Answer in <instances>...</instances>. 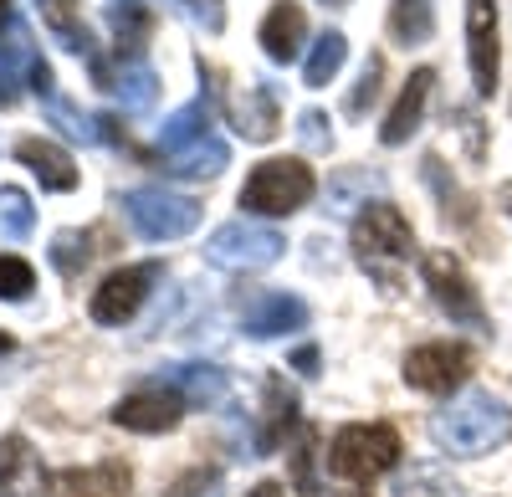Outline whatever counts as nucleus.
Instances as JSON below:
<instances>
[{
    "label": "nucleus",
    "mask_w": 512,
    "mask_h": 497,
    "mask_svg": "<svg viewBox=\"0 0 512 497\" xmlns=\"http://www.w3.org/2000/svg\"><path fill=\"white\" fill-rule=\"evenodd\" d=\"M507 436H512V405L497 400L492 390H466L441 416H431V441L446 457H487Z\"/></svg>",
    "instance_id": "nucleus-1"
},
{
    "label": "nucleus",
    "mask_w": 512,
    "mask_h": 497,
    "mask_svg": "<svg viewBox=\"0 0 512 497\" xmlns=\"http://www.w3.org/2000/svg\"><path fill=\"white\" fill-rule=\"evenodd\" d=\"M410 252H415V231L390 200H369L354 216V262L384 293H400V267L410 262Z\"/></svg>",
    "instance_id": "nucleus-2"
},
{
    "label": "nucleus",
    "mask_w": 512,
    "mask_h": 497,
    "mask_svg": "<svg viewBox=\"0 0 512 497\" xmlns=\"http://www.w3.org/2000/svg\"><path fill=\"white\" fill-rule=\"evenodd\" d=\"M400 457H405L400 431L390 421H369V426H344V431L333 436L328 467H333V477H344L354 487H369L374 477L395 472Z\"/></svg>",
    "instance_id": "nucleus-3"
},
{
    "label": "nucleus",
    "mask_w": 512,
    "mask_h": 497,
    "mask_svg": "<svg viewBox=\"0 0 512 497\" xmlns=\"http://www.w3.org/2000/svg\"><path fill=\"white\" fill-rule=\"evenodd\" d=\"M318 180L303 159H262L241 185V205L256 216H292L313 200Z\"/></svg>",
    "instance_id": "nucleus-4"
},
{
    "label": "nucleus",
    "mask_w": 512,
    "mask_h": 497,
    "mask_svg": "<svg viewBox=\"0 0 512 497\" xmlns=\"http://www.w3.org/2000/svg\"><path fill=\"white\" fill-rule=\"evenodd\" d=\"M123 211L144 241H180L200 226V200L169 185H139L123 195Z\"/></svg>",
    "instance_id": "nucleus-5"
},
{
    "label": "nucleus",
    "mask_w": 512,
    "mask_h": 497,
    "mask_svg": "<svg viewBox=\"0 0 512 497\" xmlns=\"http://www.w3.org/2000/svg\"><path fill=\"white\" fill-rule=\"evenodd\" d=\"M282 252H287V236L277 226H262V221H226L205 241V262L226 267V272H262Z\"/></svg>",
    "instance_id": "nucleus-6"
},
{
    "label": "nucleus",
    "mask_w": 512,
    "mask_h": 497,
    "mask_svg": "<svg viewBox=\"0 0 512 497\" xmlns=\"http://www.w3.org/2000/svg\"><path fill=\"white\" fill-rule=\"evenodd\" d=\"M159 277H164V262H139V267H118V272H108L103 287L93 293V303H88L93 323H103V328H123L128 318H139V308L149 303V293H154V282H159Z\"/></svg>",
    "instance_id": "nucleus-7"
},
{
    "label": "nucleus",
    "mask_w": 512,
    "mask_h": 497,
    "mask_svg": "<svg viewBox=\"0 0 512 497\" xmlns=\"http://www.w3.org/2000/svg\"><path fill=\"white\" fill-rule=\"evenodd\" d=\"M420 272H425V287H431L436 308H441L451 323H466V328H487V308H482V298H477L472 277H466V267H461L451 252H425Z\"/></svg>",
    "instance_id": "nucleus-8"
},
{
    "label": "nucleus",
    "mask_w": 512,
    "mask_h": 497,
    "mask_svg": "<svg viewBox=\"0 0 512 497\" xmlns=\"http://www.w3.org/2000/svg\"><path fill=\"white\" fill-rule=\"evenodd\" d=\"M477 369V354L466 344H420L405 354V385L425 395H451Z\"/></svg>",
    "instance_id": "nucleus-9"
},
{
    "label": "nucleus",
    "mask_w": 512,
    "mask_h": 497,
    "mask_svg": "<svg viewBox=\"0 0 512 497\" xmlns=\"http://www.w3.org/2000/svg\"><path fill=\"white\" fill-rule=\"evenodd\" d=\"M185 416V400L169 390V385H144L134 395H123L113 405V426L123 431H139V436H159V431H175Z\"/></svg>",
    "instance_id": "nucleus-10"
},
{
    "label": "nucleus",
    "mask_w": 512,
    "mask_h": 497,
    "mask_svg": "<svg viewBox=\"0 0 512 497\" xmlns=\"http://www.w3.org/2000/svg\"><path fill=\"white\" fill-rule=\"evenodd\" d=\"M466 62H472L477 98H492L497 88V0H466Z\"/></svg>",
    "instance_id": "nucleus-11"
},
{
    "label": "nucleus",
    "mask_w": 512,
    "mask_h": 497,
    "mask_svg": "<svg viewBox=\"0 0 512 497\" xmlns=\"http://www.w3.org/2000/svg\"><path fill=\"white\" fill-rule=\"evenodd\" d=\"M0 497H52V472L26 436L0 441Z\"/></svg>",
    "instance_id": "nucleus-12"
},
{
    "label": "nucleus",
    "mask_w": 512,
    "mask_h": 497,
    "mask_svg": "<svg viewBox=\"0 0 512 497\" xmlns=\"http://www.w3.org/2000/svg\"><path fill=\"white\" fill-rule=\"evenodd\" d=\"M241 323H246L251 339H282V334L308 328V303L292 298V293H256L241 308Z\"/></svg>",
    "instance_id": "nucleus-13"
},
{
    "label": "nucleus",
    "mask_w": 512,
    "mask_h": 497,
    "mask_svg": "<svg viewBox=\"0 0 512 497\" xmlns=\"http://www.w3.org/2000/svg\"><path fill=\"white\" fill-rule=\"evenodd\" d=\"M431 88H436V72L431 67H415L410 82H405V93L395 98V108L384 113V129H379V144H390L400 149L415 129H420V118H425V103H431Z\"/></svg>",
    "instance_id": "nucleus-14"
},
{
    "label": "nucleus",
    "mask_w": 512,
    "mask_h": 497,
    "mask_svg": "<svg viewBox=\"0 0 512 497\" xmlns=\"http://www.w3.org/2000/svg\"><path fill=\"white\" fill-rule=\"evenodd\" d=\"M292 426H297V395H292V385L282 375H272L267 390H262V431H256L251 451H256V457H267V451L287 446Z\"/></svg>",
    "instance_id": "nucleus-15"
},
{
    "label": "nucleus",
    "mask_w": 512,
    "mask_h": 497,
    "mask_svg": "<svg viewBox=\"0 0 512 497\" xmlns=\"http://www.w3.org/2000/svg\"><path fill=\"white\" fill-rule=\"evenodd\" d=\"M128 487H134V472H128V462H118V457L93 462V467H67L57 477L62 497H123Z\"/></svg>",
    "instance_id": "nucleus-16"
},
{
    "label": "nucleus",
    "mask_w": 512,
    "mask_h": 497,
    "mask_svg": "<svg viewBox=\"0 0 512 497\" xmlns=\"http://www.w3.org/2000/svg\"><path fill=\"white\" fill-rule=\"evenodd\" d=\"M159 385H169L185 405H216L226 395V369L221 364H205V359L169 364V369H159Z\"/></svg>",
    "instance_id": "nucleus-17"
},
{
    "label": "nucleus",
    "mask_w": 512,
    "mask_h": 497,
    "mask_svg": "<svg viewBox=\"0 0 512 497\" xmlns=\"http://www.w3.org/2000/svg\"><path fill=\"white\" fill-rule=\"evenodd\" d=\"M303 36H308V16L297 0H272V11L262 21V52L272 62H292L303 52Z\"/></svg>",
    "instance_id": "nucleus-18"
},
{
    "label": "nucleus",
    "mask_w": 512,
    "mask_h": 497,
    "mask_svg": "<svg viewBox=\"0 0 512 497\" xmlns=\"http://www.w3.org/2000/svg\"><path fill=\"white\" fill-rule=\"evenodd\" d=\"M16 159L26 164V170L41 180V190H77V164L67 149H57L52 139H21L16 144Z\"/></svg>",
    "instance_id": "nucleus-19"
},
{
    "label": "nucleus",
    "mask_w": 512,
    "mask_h": 497,
    "mask_svg": "<svg viewBox=\"0 0 512 497\" xmlns=\"http://www.w3.org/2000/svg\"><path fill=\"white\" fill-rule=\"evenodd\" d=\"M236 134L241 139H251V144H267V139H277V123H282V108H277V93L267 88V82H251L246 88V98L236 103Z\"/></svg>",
    "instance_id": "nucleus-20"
},
{
    "label": "nucleus",
    "mask_w": 512,
    "mask_h": 497,
    "mask_svg": "<svg viewBox=\"0 0 512 497\" xmlns=\"http://www.w3.org/2000/svg\"><path fill=\"white\" fill-rule=\"evenodd\" d=\"M31 62H36L31 31H26V21H16L0 36V108H11L21 98V77H31Z\"/></svg>",
    "instance_id": "nucleus-21"
},
{
    "label": "nucleus",
    "mask_w": 512,
    "mask_h": 497,
    "mask_svg": "<svg viewBox=\"0 0 512 497\" xmlns=\"http://www.w3.org/2000/svg\"><path fill=\"white\" fill-rule=\"evenodd\" d=\"M108 31H113V47L123 62H144L149 47V31H154V11L139 6V0H123V6H108Z\"/></svg>",
    "instance_id": "nucleus-22"
},
{
    "label": "nucleus",
    "mask_w": 512,
    "mask_h": 497,
    "mask_svg": "<svg viewBox=\"0 0 512 497\" xmlns=\"http://www.w3.org/2000/svg\"><path fill=\"white\" fill-rule=\"evenodd\" d=\"M226 164H231L226 139L210 134V139H200V144H190L180 154H169V175H180V180H216Z\"/></svg>",
    "instance_id": "nucleus-23"
},
{
    "label": "nucleus",
    "mask_w": 512,
    "mask_h": 497,
    "mask_svg": "<svg viewBox=\"0 0 512 497\" xmlns=\"http://www.w3.org/2000/svg\"><path fill=\"white\" fill-rule=\"evenodd\" d=\"M200 139H210V103H205V98L185 103L180 113H169L164 129H159V149H164V154H180V149H190V144H200Z\"/></svg>",
    "instance_id": "nucleus-24"
},
{
    "label": "nucleus",
    "mask_w": 512,
    "mask_h": 497,
    "mask_svg": "<svg viewBox=\"0 0 512 497\" xmlns=\"http://www.w3.org/2000/svg\"><path fill=\"white\" fill-rule=\"evenodd\" d=\"M41 21H47V31H52V36L62 41L67 52H77V57H93V52H98L72 0H41Z\"/></svg>",
    "instance_id": "nucleus-25"
},
{
    "label": "nucleus",
    "mask_w": 512,
    "mask_h": 497,
    "mask_svg": "<svg viewBox=\"0 0 512 497\" xmlns=\"http://www.w3.org/2000/svg\"><path fill=\"white\" fill-rule=\"evenodd\" d=\"M113 93H118L123 113H149L159 98V77L149 62H123V72L113 77Z\"/></svg>",
    "instance_id": "nucleus-26"
},
{
    "label": "nucleus",
    "mask_w": 512,
    "mask_h": 497,
    "mask_svg": "<svg viewBox=\"0 0 512 497\" xmlns=\"http://www.w3.org/2000/svg\"><path fill=\"white\" fill-rule=\"evenodd\" d=\"M436 31V6L431 0H395L390 6V36L400 47H420V41H431Z\"/></svg>",
    "instance_id": "nucleus-27"
},
{
    "label": "nucleus",
    "mask_w": 512,
    "mask_h": 497,
    "mask_svg": "<svg viewBox=\"0 0 512 497\" xmlns=\"http://www.w3.org/2000/svg\"><path fill=\"white\" fill-rule=\"evenodd\" d=\"M344 57H349V36L344 31H323L313 41V57L303 67V82H308V88H328V82L338 77V67H344Z\"/></svg>",
    "instance_id": "nucleus-28"
},
{
    "label": "nucleus",
    "mask_w": 512,
    "mask_h": 497,
    "mask_svg": "<svg viewBox=\"0 0 512 497\" xmlns=\"http://www.w3.org/2000/svg\"><path fill=\"white\" fill-rule=\"evenodd\" d=\"M93 262V231H77V226H67V231H57L52 236V267L72 282V277H82V267Z\"/></svg>",
    "instance_id": "nucleus-29"
},
{
    "label": "nucleus",
    "mask_w": 512,
    "mask_h": 497,
    "mask_svg": "<svg viewBox=\"0 0 512 497\" xmlns=\"http://www.w3.org/2000/svg\"><path fill=\"white\" fill-rule=\"evenodd\" d=\"M379 180L369 175V170H344V175H338V180H328V211L333 216H349V211H364V195L374 190Z\"/></svg>",
    "instance_id": "nucleus-30"
},
{
    "label": "nucleus",
    "mask_w": 512,
    "mask_h": 497,
    "mask_svg": "<svg viewBox=\"0 0 512 497\" xmlns=\"http://www.w3.org/2000/svg\"><path fill=\"white\" fill-rule=\"evenodd\" d=\"M0 226H6L11 241H26L36 231V211H31V195L21 185H0Z\"/></svg>",
    "instance_id": "nucleus-31"
},
{
    "label": "nucleus",
    "mask_w": 512,
    "mask_h": 497,
    "mask_svg": "<svg viewBox=\"0 0 512 497\" xmlns=\"http://www.w3.org/2000/svg\"><path fill=\"white\" fill-rule=\"evenodd\" d=\"M395 497H461L456 482L441 472V467H410L395 487Z\"/></svg>",
    "instance_id": "nucleus-32"
},
{
    "label": "nucleus",
    "mask_w": 512,
    "mask_h": 497,
    "mask_svg": "<svg viewBox=\"0 0 512 497\" xmlns=\"http://www.w3.org/2000/svg\"><path fill=\"white\" fill-rule=\"evenodd\" d=\"M47 118H52V129H62L67 139H82V144H98V118H82L67 98H52L47 103Z\"/></svg>",
    "instance_id": "nucleus-33"
},
{
    "label": "nucleus",
    "mask_w": 512,
    "mask_h": 497,
    "mask_svg": "<svg viewBox=\"0 0 512 497\" xmlns=\"http://www.w3.org/2000/svg\"><path fill=\"white\" fill-rule=\"evenodd\" d=\"M313 462H318V431H303V441L292 446V487L303 497H318V477H313Z\"/></svg>",
    "instance_id": "nucleus-34"
},
{
    "label": "nucleus",
    "mask_w": 512,
    "mask_h": 497,
    "mask_svg": "<svg viewBox=\"0 0 512 497\" xmlns=\"http://www.w3.org/2000/svg\"><path fill=\"white\" fill-rule=\"evenodd\" d=\"M31 287H36V272H31V262L26 257H0V298L6 303H21V298H31Z\"/></svg>",
    "instance_id": "nucleus-35"
},
{
    "label": "nucleus",
    "mask_w": 512,
    "mask_h": 497,
    "mask_svg": "<svg viewBox=\"0 0 512 497\" xmlns=\"http://www.w3.org/2000/svg\"><path fill=\"white\" fill-rule=\"evenodd\" d=\"M297 139H303V149H313V154H328L333 149V118L323 108L297 113Z\"/></svg>",
    "instance_id": "nucleus-36"
},
{
    "label": "nucleus",
    "mask_w": 512,
    "mask_h": 497,
    "mask_svg": "<svg viewBox=\"0 0 512 497\" xmlns=\"http://www.w3.org/2000/svg\"><path fill=\"white\" fill-rule=\"evenodd\" d=\"M379 77H384V57L374 52V57L364 62L359 82H354V93H349V113H354V118H364V113H369V103L379 98Z\"/></svg>",
    "instance_id": "nucleus-37"
},
{
    "label": "nucleus",
    "mask_w": 512,
    "mask_h": 497,
    "mask_svg": "<svg viewBox=\"0 0 512 497\" xmlns=\"http://www.w3.org/2000/svg\"><path fill=\"white\" fill-rule=\"evenodd\" d=\"M169 497H221V467H195L180 482H169Z\"/></svg>",
    "instance_id": "nucleus-38"
},
{
    "label": "nucleus",
    "mask_w": 512,
    "mask_h": 497,
    "mask_svg": "<svg viewBox=\"0 0 512 497\" xmlns=\"http://www.w3.org/2000/svg\"><path fill=\"white\" fill-rule=\"evenodd\" d=\"M180 6H185L205 31H221V26H226V6H221V0H180Z\"/></svg>",
    "instance_id": "nucleus-39"
},
{
    "label": "nucleus",
    "mask_w": 512,
    "mask_h": 497,
    "mask_svg": "<svg viewBox=\"0 0 512 497\" xmlns=\"http://www.w3.org/2000/svg\"><path fill=\"white\" fill-rule=\"evenodd\" d=\"M26 82L36 88V98H41V103H52V98H57V77H52L47 57H36V62H31V77H26Z\"/></svg>",
    "instance_id": "nucleus-40"
},
{
    "label": "nucleus",
    "mask_w": 512,
    "mask_h": 497,
    "mask_svg": "<svg viewBox=\"0 0 512 497\" xmlns=\"http://www.w3.org/2000/svg\"><path fill=\"white\" fill-rule=\"evenodd\" d=\"M287 364H292V369H303V375H318V344H297Z\"/></svg>",
    "instance_id": "nucleus-41"
},
{
    "label": "nucleus",
    "mask_w": 512,
    "mask_h": 497,
    "mask_svg": "<svg viewBox=\"0 0 512 497\" xmlns=\"http://www.w3.org/2000/svg\"><path fill=\"white\" fill-rule=\"evenodd\" d=\"M246 497H287V487H282V482H256Z\"/></svg>",
    "instance_id": "nucleus-42"
},
{
    "label": "nucleus",
    "mask_w": 512,
    "mask_h": 497,
    "mask_svg": "<svg viewBox=\"0 0 512 497\" xmlns=\"http://www.w3.org/2000/svg\"><path fill=\"white\" fill-rule=\"evenodd\" d=\"M16 26V11H11V0H0V36H6Z\"/></svg>",
    "instance_id": "nucleus-43"
},
{
    "label": "nucleus",
    "mask_w": 512,
    "mask_h": 497,
    "mask_svg": "<svg viewBox=\"0 0 512 497\" xmlns=\"http://www.w3.org/2000/svg\"><path fill=\"white\" fill-rule=\"evenodd\" d=\"M333 497H369L364 487H349V492H333Z\"/></svg>",
    "instance_id": "nucleus-44"
},
{
    "label": "nucleus",
    "mask_w": 512,
    "mask_h": 497,
    "mask_svg": "<svg viewBox=\"0 0 512 497\" xmlns=\"http://www.w3.org/2000/svg\"><path fill=\"white\" fill-rule=\"evenodd\" d=\"M502 205H507V216H512V185H502Z\"/></svg>",
    "instance_id": "nucleus-45"
},
{
    "label": "nucleus",
    "mask_w": 512,
    "mask_h": 497,
    "mask_svg": "<svg viewBox=\"0 0 512 497\" xmlns=\"http://www.w3.org/2000/svg\"><path fill=\"white\" fill-rule=\"evenodd\" d=\"M0 354H11V334H0Z\"/></svg>",
    "instance_id": "nucleus-46"
},
{
    "label": "nucleus",
    "mask_w": 512,
    "mask_h": 497,
    "mask_svg": "<svg viewBox=\"0 0 512 497\" xmlns=\"http://www.w3.org/2000/svg\"><path fill=\"white\" fill-rule=\"evenodd\" d=\"M323 6H349V0H323Z\"/></svg>",
    "instance_id": "nucleus-47"
}]
</instances>
